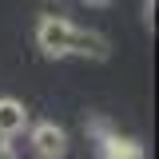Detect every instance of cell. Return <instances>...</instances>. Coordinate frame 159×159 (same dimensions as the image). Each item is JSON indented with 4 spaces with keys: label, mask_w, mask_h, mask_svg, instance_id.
<instances>
[{
    "label": "cell",
    "mask_w": 159,
    "mask_h": 159,
    "mask_svg": "<svg viewBox=\"0 0 159 159\" xmlns=\"http://www.w3.org/2000/svg\"><path fill=\"white\" fill-rule=\"evenodd\" d=\"M36 48L48 60L80 56V60H107L111 56V40L92 28H76L64 16H40L36 20Z\"/></svg>",
    "instance_id": "6da1fadb"
},
{
    "label": "cell",
    "mask_w": 159,
    "mask_h": 159,
    "mask_svg": "<svg viewBox=\"0 0 159 159\" xmlns=\"http://www.w3.org/2000/svg\"><path fill=\"white\" fill-rule=\"evenodd\" d=\"M88 131L99 139V159H147L143 155V143L131 135H119L107 119H92Z\"/></svg>",
    "instance_id": "7a4b0ae2"
},
{
    "label": "cell",
    "mask_w": 159,
    "mask_h": 159,
    "mask_svg": "<svg viewBox=\"0 0 159 159\" xmlns=\"http://www.w3.org/2000/svg\"><path fill=\"white\" fill-rule=\"evenodd\" d=\"M28 147H32V155L36 159H64L68 155V131L52 123V119H44V123H32V131H28Z\"/></svg>",
    "instance_id": "3957f363"
},
{
    "label": "cell",
    "mask_w": 159,
    "mask_h": 159,
    "mask_svg": "<svg viewBox=\"0 0 159 159\" xmlns=\"http://www.w3.org/2000/svg\"><path fill=\"white\" fill-rule=\"evenodd\" d=\"M28 127V107L20 103V99H12V96H0V131L12 139V135H20Z\"/></svg>",
    "instance_id": "277c9868"
},
{
    "label": "cell",
    "mask_w": 159,
    "mask_h": 159,
    "mask_svg": "<svg viewBox=\"0 0 159 159\" xmlns=\"http://www.w3.org/2000/svg\"><path fill=\"white\" fill-rule=\"evenodd\" d=\"M143 24L155 28V0H143Z\"/></svg>",
    "instance_id": "5b68a950"
},
{
    "label": "cell",
    "mask_w": 159,
    "mask_h": 159,
    "mask_svg": "<svg viewBox=\"0 0 159 159\" xmlns=\"http://www.w3.org/2000/svg\"><path fill=\"white\" fill-rule=\"evenodd\" d=\"M0 159H16V151H12V139L0 131Z\"/></svg>",
    "instance_id": "8992f818"
},
{
    "label": "cell",
    "mask_w": 159,
    "mask_h": 159,
    "mask_svg": "<svg viewBox=\"0 0 159 159\" xmlns=\"http://www.w3.org/2000/svg\"><path fill=\"white\" fill-rule=\"evenodd\" d=\"M80 4H88V8H107L111 0H80Z\"/></svg>",
    "instance_id": "52a82bcc"
}]
</instances>
